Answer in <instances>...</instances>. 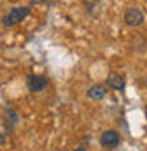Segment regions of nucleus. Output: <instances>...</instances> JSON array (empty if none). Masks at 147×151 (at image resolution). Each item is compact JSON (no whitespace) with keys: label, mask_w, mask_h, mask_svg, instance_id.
Instances as JSON below:
<instances>
[{"label":"nucleus","mask_w":147,"mask_h":151,"mask_svg":"<svg viewBox=\"0 0 147 151\" xmlns=\"http://www.w3.org/2000/svg\"><path fill=\"white\" fill-rule=\"evenodd\" d=\"M28 14L29 7H14L7 16H4L2 22H4V26H14V24L21 22L24 17H28Z\"/></svg>","instance_id":"obj_1"},{"label":"nucleus","mask_w":147,"mask_h":151,"mask_svg":"<svg viewBox=\"0 0 147 151\" xmlns=\"http://www.w3.org/2000/svg\"><path fill=\"white\" fill-rule=\"evenodd\" d=\"M101 146L103 148H108V150H111V148H116L120 144V134L116 131H104L101 134Z\"/></svg>","instance_id":"obj_2"},{"label":"nucleus","mask_w":147,"mask_h":151,"mask_svg":"<svg viewBox=\"0 0 147 151\" xmlns=\"http://www.w3.org/2000/svg\"><path fill=\"white\" fill-rule=\"evenodd\" d=\"M46 77L45 76H36V74H31L28 77V81H26V84H28V89L29 91H33V93H36V91H43L46 88Z\"/></svg>","instance_id":"obj_3"},{"label":"nucleus","mask_w":147,"mask_h":151,"mask_svg":"<svg viewBox=\"0 0 147 151\" xmlns=\"http://www.w3.org/2000/svg\"><path fill=\"white\" fill-rule=\"evenodd\" d=\"M144 21V14L138 9H128L125 12V22L128 26H140Z\"/></svg>","instance_id":"obj_4"},{"label":"nucleus","mask_w":147,"mask_h":151,"mask_svg":"<svg viewBox=\"0 0 147 151\" xmlns=\"http://www.w3.org/2000/svg\"><path fill=\"white\" fill-rule=\"evenodd\" d=\"M106 83H108V86H111L113 89H123L125 88V79H123V76L116 74V72H111L110 76H108V79H106Z\"/></svg>","instance_id":"obj_5"},{"label":"nucleus","mask_w":147,"mask_h":151,"mask_svg":"<svg viewBox=\"0 0 147 151\" xmlns=\"http://www.w3.org/2000/svg\"><path fill=\"white\" fill-rule=\"evenodd\" d=\"M87 96H89L91 100H103V98L106 96V89H104V86H101V84H94V86L89 88Z\"/></svg>","instance_id":"obj_6"},{"label":"nucleus","mask_w":147,"mask_h":151,"mask_svg":"<svg viewBox=\"0 0 147 151\" xmlns=\"http://www.w3.org/2000/svg\"><path fill=\"white\" fill-rule=\"evenodd\" d=\"M74 151H86V150H84V148H75Z\"/></svg>","instance_id":"obj_7"},{"label":"nucleus","mask_w":147,"mask_h":151,"mask_svg":"<svg viewBox=\"0 0 147 151\" xmlns=\"http://www.w3.org/2000/svg\"><path fill=\"white\" fill-rule=\"evenodd\" d=\"M0 144H4V137L2 136H0Z\"/></svg>","instance_id":"obj_8"},{"label":"nucleus","mask_w":147,"mask_h":151,"mask_svg":"<svg viewBox=\"0 0 147 151\" xmlns=\"http://www.w3.org/2000/svg\"><path fill=\"white\" fill-rule=\"evenodd\" d=\"M33 2H41V0H33Z\"/></svg>","instance_id":"obj_9"}]
</instances>
